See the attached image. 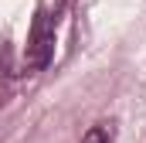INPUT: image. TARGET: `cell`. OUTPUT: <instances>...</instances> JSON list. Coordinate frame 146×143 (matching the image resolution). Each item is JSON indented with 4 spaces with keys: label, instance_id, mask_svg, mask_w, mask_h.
Wrapping results in <instances>:
<instances>
[{
    "label": "cell",
    "instance_id": "2",
    "mask_svg": "<svg viewBox=\"0 0 146 143\" xmlns=\"http://www.w3.org/2000/svg\"><path fill=\"white\" fill-rule=\"evenodd\" d=\"M82 143H112V136H109L106 126H92V130L82 136Z\"/></svg>",
    "mask_w": 146,
    "mask_h": 143
},
{
    "label": "cell",
    "instance_id": "1",
    "mask_svg": "<svg viewBox=\"0 0 146 143\" xmlns=\"http://www.w3.org/2000/svg\"><path fill=\"white\" fill-rule=\"evenodd\" d=\"M54 58V17L41 7L31 24V34H27V51H24V65L31 72H41L51 65Z\"/></svg>",
    "mask_w": 146,
    "mask_h": 143
}]
</instances>
